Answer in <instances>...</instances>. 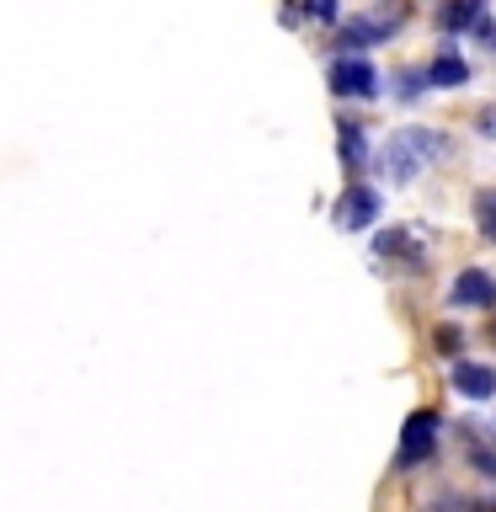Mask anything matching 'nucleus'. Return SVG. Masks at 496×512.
<instances>
[{
  "instance_id": "1",
  "label": "nucleus",
  "mask_w": 496,
  "mask_h": 512,
  "mask_svg": "<svg viewBox=\"0 0 496 512\" xmlns=\"http://www.w3.org/2000/svg\"><path fill=\"white\" fill-rule=\"evenodd\" d=\"M438 155H448V144L427 134V128H395L390 144H384V166H390L395 182H411L422 171V160H438Z\"/></svg>"
},
{
  "instance_id": "2",
  "label": "nucleus",
  "mask_w": 496,
  "mask_h": 512,
  "mask_svg": "<svg viewBox=\"0 0 496 512\" xmlns=\"http://www.w3.org/2000/svg\"><path fill=\"white\" fill-rule=\"evenodd\" d=\"M438 438H443V422L438 411H411L406 427H400V448H395V470H416L438 454Z\"/></svg>"
},
{
  "instance_id": "3",
  "label": "nucleus",
  "mask_w": 496,
  "mask_h": 512,
  "mask_svg": "<svg viewBox=\"0 0 496 512\" xmlns=\"http://www.w3.org/2000/svg\"><path fill=\"white\" fill-rule=\"evenodd\" d=\"M400 16H406V11H379V16H358V22H352V27H342V38H336V48H347V59L352 54H358V48H374V43H384V38H390V32L400 27Z\"/></svg>"
},
{
  "instance_id": "4",
  "label": "nucleus",
  "mask_w": 496,
  "mask_h": 512,
  "mask_svg": "<svg viewBox=\"0 0 496 512\" xmlns=\"http://www.w3.org/2000/svg\"><path fill=\"white\" fill-rule=\"evenodd\" d=\"M448 299H454L459 310H491L496 304V278L486 267H464L454 278V288H448Z\"/></svg>"
},
{
  "instance_id": "5",
  "label": "nucleus",
  "mask_w": 496,
  "mask_h": 512,
  "mask_svg": "<svg viewBox=\"0 0 496 512\" xmlns=\"http://www.w3.org/2000/svg\"><path fill=\"white\" fill-rule=\"evenodd\" d=\"M331 91H336V96H374V91H379L374 64L358 59V54H352V59H336V64H331Z\"/></svg>"
},
{
  "instance_id": "6",
  "label": "nucleus",
  "mask_w": 496,
  "mask_h": 512,
  "mask_svg": "<svg viewBox=\"0 0 496 512\" xmlns=\"http://www.w3.org/2000/svg\"><path fill=\"white\" fill-rule=\"evenodd\" d=\"M374 219H379V192L363 187V182H352L342 208H336V224H342V230H368Z\"/></svg>"
},
{
  "instance_id": "7",
  "label": "nucleus",
  "mask_w": 496,
  "mask_h": 512,
  "mask_svg": "<svg viewBox=\"0 0 496 512\" xmlns=\"http://www.w3.org/2000/svg\"><path fill=\"white\" fill-rule=\"evenodd\" d=\"M448 379H454V390H459L464 400H491V395H496V368H491V363H470V358H459Z\"/></svg>"
},
{
  "instance_id": "8",
  "label": "nucleus",
  "mask_w": 496,
  "mask_h": 512,
  "mask_svg": "<svg viewBox=\"0 0 496 512\" xmlns=\"http://www.w3.org/2000/svg\"><path fill=\"white\" fill-rule=\"evenodd\" d=\"M464 80H470V64H464L459 54H438V64H432V86H443V91H459Z\"/></svg>"
},
{
  "instance_id": "9",
  "label": "nucleus",
  "mask_w": 496,
  "mask_h": 512,
  "mask_svg": "<svg viewBox=\"0 0 496 512\" xmlns=\"http://www.w3.org/2000/svg\"><path fill=\"white\" fill-rule=\"evenodd\" d=\"M342 128V160H347V171H363V128L358 123H336Z\"/></svg>"
},
{
  "instance_id": "10",
  "label": "nucleus",
  "mask_w": 496,
  "mask_h": 512,
  "mask_svg": "<svg viewBox=\"0 0 496 512\" xmlns=\"http://www.w3.org/2000/svg\"><path fill=\"white\" fill-rule=\"evenodd\" d=\"M475 214H480V230H486V240H496V192H480Z\"/></svg>"
},
{
  "instance_id": "11",
  "label": "nucleus",
  "mask_w": 496,
  "mask_h": 512,
  "mask_svg": "<svg viewBox=\"0 0 496 512\" xmlns=\"http://www.w3.org/2000/svg\"><path fill=\"white\" fill-rule=\"evenodd\" d=\"M432 342H438V352H448V358H454V352H459V342H464V336H459L454 326H438V336H432Z\"/></svg>"
},
{
  "instance_id": "12",
  "label": "nucleus",
  "mask_w": 496,
  "mask_h": 512,
  "mask_svg": "<svg viewBox=\"0 0 496 512\" xmlns=\"http://www.w3.org/2000/svg\"><path fill=\"white\" fill-rule=\"evenodd\" d=\"M304 11H310L315 22H331V16H336V0H304Z\"/></svg>"
},
{
  "instance_id": "13",
  "label": "nucleus",
  "mask_w": 496,
  "mask_h": 512,
  "mask_svg": "<svg viewBox=\"0 0 496 512\" xmlns=\"http://www.w3.org/2000/svg\"><path fill=\"white\" fill-rule=\"evenodd\" d=\"M400 96H422V75H416V70H406V75H400V86H395Z\"/></svg>"
},
{
  "instance_id": "14",
  "label": "nucleus",
  "mask_w": 496,
  "mask_h": 512,
  "mask_svg": "<svg viewBox=\"0 0 496 512\" xmlns=\"http://www.w3.org/2000/svg\"><path fill=\"white\" fill-rule=\"evenodd\" d=\"M480 134H486V139H496V107H486V112H480Z\"/></svg>"
}]
</instances>
